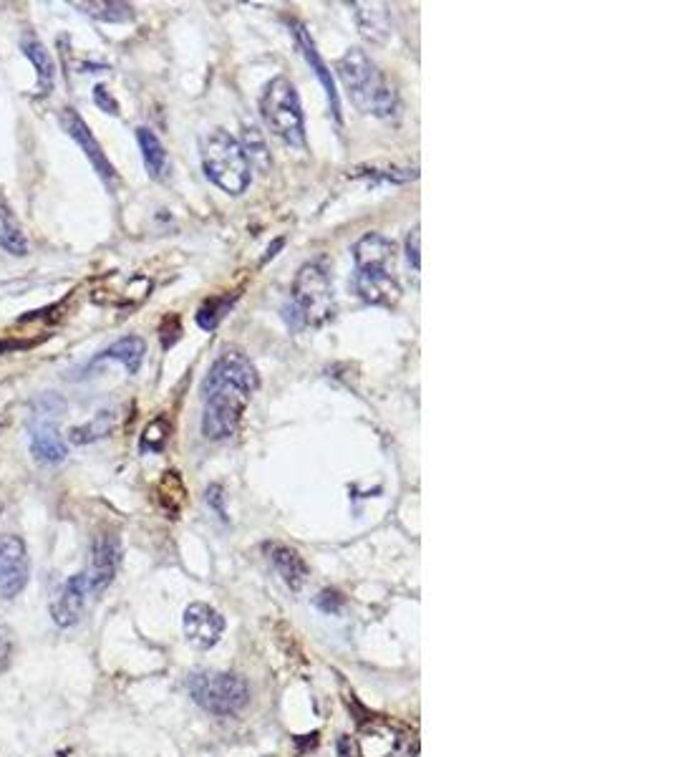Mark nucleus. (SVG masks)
<instances>
[{
    "label": "nucleus",
    "mask_w": 673,
    "mask_h": 757,
    "mask_svg": "<svg viewBox=\"0 0 673 757\" xmlns=\"http://www.w3.org/2000/svg\"><path fill=\"white\" fill-rule=\"evenodd\" d=\"M353 11H356L358 26H361L363 36L371 38V41H384L389 36V11L381 3H353Z\"/></svg>",
    "instance_id": "obj_19"
},
{
    "label": "nucleus",
    "mask_w": 673,
    "mask_h": 757,
    "mask_svg": "<svg viewBox=\"0 0 673 757\" xmlns=\"http://www.w3.org/2000/svg\"><path fill=\"white\" fill-rule=\"evenodd\" d=\"M353 286L363 301L374 303V306H396L401 298V286L394 273H361L356 270Z\"/></svg>",
    "instance_id": "obj_13"
},
{
    "label": "nucleus",
    "mask_w": 673,
    "mask_h": 757,
    "mask_svg": "<svg viewBox=\"0 0 673 757\" xmlns=\"http://www.w3.org/2000/svg\"><path fill=\"white\" fill-rule=\"evenodd\" d=\"M74 8H79L86 16L104 23H127L134 18V8L129 3H114V0H104V3H74Z\"/></svg>",
    "instance_id": "obj_22"
},
{
    "label": "nucleus",
    "mask_w": 673,
    "mask_h": 757,
    "mask_svg": "<svg viewBox=\"0 0 673 757\" xmlns=\"http://www.w3.org/2000/svg\"><path fill=\"white\" fill-rule=\"evenodd\" d=\"M260 117L265 127L290 147H305V119L293 81L275 76L260 96Z\"/></svg>",
    "instance_id": "obj_5"
},
{
    "label": "nucleus",
    "mask_w": 673,
    "mask_h": 757,
    "mask_svg": "<svg viewBox=\"0 0 673 757\" xmlns=\"http://www.w3.org/2000/svg\"><path fill=\"white\" fill-rule=\"evenodd\" d=\"M31 452L36 460L51 462V465L66 460V455H69V447L61 440L51 417L38 414V422L31 427Z\"/></svg>",
    "instance_id": "obj_14"
},
{
    "label": "nucleus",
    "mask_w": 673,
    "mask_h": 757,
    "mask_svg": "<svg viewBox=\"0 0 673 757\" xmlns=\"http://www.w3.org/2000/svg\"><path fill=\"white\" fill-rule=\"evenodd\" d=\"M341 604H343V599L336 591H323L321 596H318V606H321L323 611H338V606Z\"/></svg>",
    "instance_id": "obj_28"
},
{
    "label": "nucleus",
    "mask_w": 673,
    "mask_h": 757,
    "mask_svg": "<svg viewBox=\"0 0 673 757\" xmlns=\"http://www.w3.org/2000/svg\"><path fill=\"white\" fill-rule=\"evenodd\" d=\"M230 298H212V301H207L205 306L200 308V313H197V323H200L202 329H215L217 321H220L222 316H225L227 306H230Z\"/></svg>",
    "instance_id": "obj_24"
},
{
    "label": "nucleus",
    "mask_w": 673,
    "mask_h": 757,
    "mask_svg": "<svg viewBox=\"0 0 673 757\" xmlns=\"http://www.w3.org/2000/svg\"><path fill=\"white\" fill-rule=\"evenodd\" d=\"M295 326H323L336 313L333 283L323 263H305L298 270L293 283V303H290Z\"/></svg>",
    "instance_id": "obj_4"
},
{
    "label": "nucleus",
    "mask_w": 673,
    "mask_h": 757,
    "mask_svg": "<svg viewBox=\"0 0 673 757\" xmlns=\"http://www.w3.org/2000/svg\"><path fill=\"white\" fill-rule=\"evenodd\" d=\"M265 553H268V558L273 561L275 571L283 576V581L288 583L293 591H300L303 583L308 581V566H305L303 558L298 556V551L283 546V543H270V546H265Z\"/></svg>",
    "instance_id": "obj_16"
},
{
    "label": "nucleus",
    "mask_w": 673,
    "mask_h": 757,
    "mask_svg": "<svg viewBox=\"0 0 673 757\" xmlns=\"http://www.w3.org/2000/svg\"><path fill=\"white\" fill-rule=\"evenodd\" d=\"M187 687L197 705L215 717H235L250 702L248 684L227 672H195Z\"/></svg>",
    "instance_id": "obj_6"
},
{
    "label": "nucleus",
    "mask_w": 673,
    "mask_h": 757,
    "mask_svg": "<svg viewBox=\"0 0 673 757\" xmlns=\"http://www.w3.org/2000/svg\"><path fill=\"white\" fill-rule=\"evenodd\" d=\"M94 101H96V106H101V109H104L106 114H119V104H116L114 96H111L109 91H106L104 84H99L94 89Z\"/></svg>",
    "instance_id": "obj_26"
},
{
    "label": "nucleus",
    "mask_w": 673,
    "mask_h": 757,
    "mask_svg": "<svg viewBox=\"0 0 673 757\" xmlns=\"http://www.w3.org/2000/svg\"><path fill=\"white\" fill-rule=\"evenodd\" d=\"M182 626H185V636L190 639V644L200 646V649H210L220 641L222 631H225V619L212 606L192 604L187 606Z\"/></svg>",
    "instance_id": "obj_12"
},
{
    "label": "nucleus",
    "mask_w": 673,
    "mask_h": 757,
    "mask_svg": "<svg viewBox=\"0 0 673 757\" xmlns=\"http://www.w3.org/2000/svg\"><path fill=\"white\" fill-rule=\"evenodd\" d=\"M167 435H169L167 422H164V419H154V422L144 429L142 450H152V452L162 450L164 442H167Z\"/></svg>",
    "instance_id": "obj_25"
},
{
    "label": "nucleus",
    "mask_w": 673,
    "mask_h": 757,
    "mask_svg": "<svg viewBox=\"0 0 673 757\" xmlns=\"http://www.w3.org/2000/svg\"><path fill=\"white\" fill-rule=\"evenodd\" d=\"M121 563V543L116 535L104 533L94 540L91 548V568L86 573L89 578V593H101L114 581Z\"/></svg>",
    "instance_id": "obj_9"
},
{
    "label": "nucleus",
    "mask_w": 673,
    "mask_h": 757,
    "mask_svg": "<svg viewBox=\"0 0 673 757\" xmlns=\"http://www.w3.org/2000/svg\"><path fill=\"white\" fill-rule=\"evenodd\" d=\"M353 260L361 273H394L396 248L384 235L369 233L353 245Z\"/></svg>",
    "instance_id": "obj_11"
},
{
    "label": "nucleus",
    "mask_w": 673,
    "mask_h": 757,
    "mask_svg": "<svg viewBox=\"0 0 673 757\" xmlns=\"http://www.w3.org/2000/svg\"><path fill=\"white\" fill-rule=\"evenodd\" d=\"M419 240H421V235H419V228H414V230H411V233H409V238H406V258H409V263H411V265H414V268H416V270H419V268H421V258H419Z\"/></svg>",
    "instance_id": "obj_27"
},
{
    "label": "nucleus",
    "mask_w": 673,
    "mask_h": 757,
    "mask_svg": "<svg viewBox=\"0 0 673 757\" xmlns=\"http://www.w3.org/2000/svg\"><path fill=\"white\" fill-rule=\"evenodd\" d=\"M0 248L11 255H26L28 240L23 235L21 223L16 220V212L11 210L8 200L0 195Z\"/></svg>",
    "instance_id": "obj_18"
},
{
    "label": "nucleus",
    "mask_w": 673,
    "mask_h": 757,
    "mask_svg": "<svg viewBox=\"0 0 673 757\" xmlns=\"http://www.w3.org/2000/svg\"><path fill=\"white\" fill-rule=\"evenodd\" d=\"M295 38H298L300 48H303L305 61H308V64L313 66V71H316V76H318V79H321L323 89H326L328 101H331V112H333V117H336V122L341 124V122H343V117H341V101H338L336 81H333L331 69H328L326 61L321 59V53H318V48H316V43H313L311 33L305 31L303 26H295Z\"/></svg>",
    "instance_id": "obj_15"
},
{
    "label": "nucleus",
    "mask_w": 673,
    "mask_h": 757,
    "mask_svg": "<svg viewBox=\"0 0 673 757\" xmlns=\"http://www.w3.org/2000/svg\"><path fill=\"white\" fill-rule=\"evenodd\" d=\"M336 71L351 94V101L361 112L374 114V117H391L396 112V106H399L396 91L391 89L379 66L369 59V53L361 48H351L336 64Z\"/></svg>",
    "instance_id": "obj_2"
},
{
    "label": "nucleus",
    "mask_w": 673,
    "mask_h": 757,
    "mask_svg": "<svg viewBox=\"0 0 673 757\" xmlns=\"http://www.w3.org/2000/svg\"><path fill=\"white\" fill-rule=\"evenodd\" d=\"M28 551L18 535H0V596L16 599L28 583Z\"/></svg>",
    "instance_id": "obj_7"
},
{
    "label": "nucleus",
    "mask_w": 673,
    "mask_h": 757,
    "mask_svg": "<svg viewBox=\"0 0 673 757\" xmlns=\"http://www.w3.org/2000/svg\"><path fill=\"white\" fill-rule=\"evenodd\" d=\"M338 752H341V757H353L351 737H341V740H338Z\"/></svg>",
    "instance_id": "obj_29"
},
{
    "label": "nucleus",
    "mask_w": 673,
    "mask_h": 757,
    "mask_svg": "<svg viewBox=\"0 0 673 757\" xmlns=\"http://www.w3.org/2000/svg\"><path fill=\"white\" fill-rule=\"evenodd\" d=\"M23 53H26V59L36 66L38 74V94L48 96L53 91V84H56V69H53V61L48 56L46 46L36 38H26L23 41Z\"/></svg>",
    "instance_id": "obj_21"
},
{
    "label": "nucleus",
    "mask_w": 673,
    "mask_h": 757,
    "mask_svg": "<svg viewBox=\"0 0 673 757\" xmlns=\"http://www.w3.org/2000/svg\"><path fill=\"white\" fill-rule=\"evenodd\" d=\"M111 427H114V414L99 412L89 424L71 429V442H74V445H89V442L109 435Z\"/></svg>",
    "instance_id": "obj_23"
},
{
    "label": "nucleus",
    "mask_w": 673,
    "mask_h": 757,
    "mask_svg": "<svg viewBox=\"0 0 673 757\" xmlns=\"http://www.w3.org/2000/svg\"><path fill=\"white\" fill-rule=\"evenodd\" d=\"M205 175L227 195H242L253 180V159L230 132L215 129L202 139Z\"/></svg>",
    "instance_id": "obj_3"
},
{
    "label": "nucleus",
    "mask_w": 673,
    "mask_h": 757,
    "mask_svg": "<svg viewBox=\"0 0 673 757\" xmlns=\"http://www.w3.org/2000/svg\"><path fill=\"white\" fill-rule=\"evenodd\" d=\"M280 245H283V240H275V245H273V248H270V250H268V255H265V260H270V258H273V255H275V250H278V248H280ZM265 260H263V263H265Z\"/></svg>",
    "instance_id": "obj_30"
},
{
    "label": "nucleus",
    "mask_w": 673,
    "mask_h": 757,
    "mask_svg": "<svg viewBox=\"0 0 673 757\" xmlns=\"http://www.w3.org/2000/svg\"><path fill=\"white\" fill-rule=\"evenodd\" d=\"M86 593H89V578H86V573H76V576H71L64 586L58 588L51 601L53 624L64 626V629L79 624L81 614H84Z\"/></svg>",
    "instance_id": "obj_10"
},
{
    "label": "nucleus",
    "mask_w": 673,
    "mask_h": 757,
    "mask_svg": "<svg viewBox=\"0 0 673 757\" xmlns=\"http://www.w3.org/2000/svg\"><path fill=\"white\" fill-rule=\"evenodd\" d=\"M58 119H61V127L66 129V134H69V137L74 139L76 144H79L81 152L86 154V159H89L91 165H94V170L99 172L101 180H104L109 187H114V182H116L114 165H111L109 157H106L104 149H101V144L96 142V137L91 134L89 124L81 119V114L76 112V109H64Z\"/></svg>",
    "instance_id": "obj_8"
},
{
    "label": "nucleus",
    "mask_w": 673,
    "mask_h": 757,
    "mask_svg": "<svg viewBox=\"0 0 673 757\" xmlns=\"http://www.w3.org/2000/svg\"><path fill=\"white\" fill-rule=\"evenodd\" d=\"M144 354H147L144 339H139V336H127V339H119L116 344H111L109 349L101 351L94 359V364H101V361H119V364L127 366L129 374H137L144 361Z\"/></svg>",
    "instance_id": "obj_17"
},
{
    "label": "nucleus",
    "mask_w": 673,
    "mask_h": 757,
    "mask_svg": "<svg viewBox=\"0 0 673 757\" xmlns=\"http://www.w3.org/2000/svg\"><path fill=\"white\" fill-rule=\"evenodd\" d=\"M137 142H139V149H142L144 167H147V172L154 177V180H162V177L167 175V165H169L164 144L159 142L157 134L147 127L137 129Z\"/></svg>",
    "instance_id": "obj_20"
},
{
    "label": "nucleus",
    "mask_w": 673,
    "mask_h": 757,
    "mask_svg": "<svg viewBox=\"0 0 673 757\" xmlns=\"http://www.w3.org/2000/svg\"><path fill=\"white\" fill-rule=\"evenodd\" d=\"M258 384V371L242 351H225L212 364L202 384V399H205L202 432L207 440H227L235 435L250 394L258 389Z\"/></svg>",
    "instance_id": "obj_1"
}]
</instances>
